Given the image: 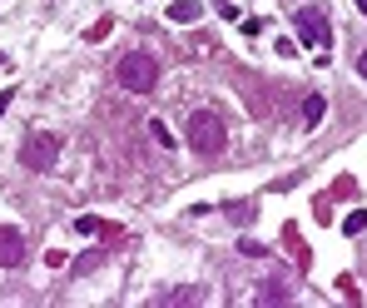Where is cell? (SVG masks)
<instances>
[{
	"instance_id": "6da1fadb",
	"label": "cell",
	"mask_w": 367,
	"mask_h": 308,
	"mask_svg": "<svg viewBox=\"0 0 367 308\" xmlns=\"http://www.w3.org/2000/svg\"><path fill=\"white\" fill-rule=\"evenodd\" d=\"M115 80H119L124 90H134V95H149V90L159 85V60L149 55V50H129V55H119Z\"/></svg>"
},
{
	"instance_id": "7a4b0ae2",
	"label": "cell",
	"mask_w": 367,
	"mask_h": 308,
	"mask_svg": "<svg viewBox=\"0 0 367 308\" xmlns=\"http://www.w3.org/2000/svg\"><path fill=\"white\" fill-rule=\"evenodd\" d=\"M189 145L199 150V154H219V150L228 145L224 119L213 115V110H193V115H189Z\"/></svg>"
},
{
	"instance_id": "3957f363",
	"label": "cell",
	"mask_w": 367,
	"mask_h": 308,
	"mask_svg": "<svg viewBox=\"0 0 367 308\" xmlns=\"http://www.w3.org/2000/svg\"><path fill=\"white\" fill-rule=\"evenodd\" d=\"M20 164L35 174H50L55 164H60V139L55 134H30L25 145H20Z\"/></svg>"
},
{
	"instance_id": "277c9868",
	"label": "cell",
	"mask_w": 367,
	"mask_h": 308,
	"mask_svg": "<svg viewBox=\"0 0 367 308\" xmlns=\"http://www.w3.org/2000/svg\"><path fill=\"white\" fill-rule=\"evenodd\" d=\"M298 20V40H303V45H313V50H328V15H322V10H298L293 15Z\"/></svg>"
},
{
	"instance_id": "5b68a950",
	"label": "cell",
	"mask_w": 367,
	"mask_h": 308,
	"mask_svg": "<svg viewBox=\"0 0 367 308\" xmlns=\"http://www.w3.org/2000/svg\"><path fill=\"white\" fill-rule=\"evenodd\" d=\"M20 259H25V234L0 229V269H20Z\"/></svg>"
},
{
	"instance_id": "8992f818",
	"label": "cell",
	"mask_w": 367,
	"mask_h": 308,
	"mask_svg": "<svg viewBox=\"0 0 367 308\" xmlns=\"http://www.w3.org/2000/svg\"><path fill=\"white\" fill-rule=\"evenodd\" d=\"M75 229H80L84 239H115V234H119V224H115V219H99V214H80V219H75Z\"/></svg>"
},
{
	"instance_id": "52a82bcc",
	"label": "cell",
	"mask_w": 367,
	"mask_h": 308,
	"mask_svg": "<svg viewBox=\"0 0 367 308\" xmlns=\"http://www.w3.org/2000/svg\"><path fill=\"white\" fill-rule=\"evenodd\" d=\"M199 15H204L199 0H174V5H169V20H174V25H193Z\"/></svg>"
},
{
	"instance_id": "ba28073f",
	"label": "cell",
	"mask_w": 367,
	"mask_h": 308,
	"mask_svg": "<svg viewBox=\"0 0 367 308\" xmlns=\"http://www.w3.org/2000/svg\"><path fill=\"white\" fill-rule=\"evenodd\" d=\"M322 115H328V99H322V95H308V99H303V125L318 130V125H322Z\"/></svg>"
},
{
	"instance_id": "9c48e42d",
	"label": "cell",
	"mask_w": 367,
	"mask_h": 308,
	"mask_svg": "<svg viewBox=\"0 0 367 308\" xmlns=\"http://www.w3.org/2000/svg\"><path fill=\"white\" fill-rule=\"evenodd\" d=\"M258 298H268V303H278V298H288V283H283V279H268L263 289H258Z\"/></svg>"
},
{
	"instance_id": "30bf717a",
	"label": "cell",
	"mask_w": 367,
	"mask_h": 308,
	"mask_svg": "<svg viewBox=\"0 0 367 308\" xmlns=\"http://www.w3.org/2000/svg\"><path fill=\"white\" fill-rule=\"evenodd\" d=\"M362 229H367V214H362V209H353L348 219H342V234H348V239H357Z\"/></svg>"
},
{
	"instance_id": "8fae6325",
	"label": "cell",
	"mask_w": 367,
	"mask_h": 308,
	"mask_svg": "<svg viewBox=\"0 0 367 308\" xmlns=\"http://www.w3.org/2000/svg\"><path fill=\"white\" fill-rule=\"evenodd\" d=\"M149 134H154V139H159L164 150H179V145H174V134H169V125H164V119H149Z\"/></svg>"
},
{
	"instance_id": "7c38bea8",
	"label": "cell",
	"mask_w": 367,
	"mask_h": 308,
	"mask_svg": "<svg viewBox=\"0 0 367 308\" xmlns=\"http://www.w3.org/2000/svg\"><path fill=\"white\" fill-rule=\"evenodd\" d=\"M110 30H115V20H110V15H99V20H95V25H90V30H84V40H104V35H110Z\"/></svg>"
},
{
	"instance_id": "4fadbf2b",
	"label": "cell",
	"mask_w": 367,
	"mask_h": 308,
	"mask_svg": "<svg viewBox=\"0 0 367 308\" xmlns=\"http://www.w3.org/2000/svg\"><path fill=\"white\" fill-rule=\"evenodd\" d=\"M15 105V90H0V119H5V110Z\"/></svg>"
},
{
	"instance_id": "5bb4252c",
	"label": "cell",
	"mask_w": 367,
	"mask_h": 308,
	"mask_svg": "<svg viewBox=\"0 0 367 308\" xmlns=\"http://www.w3.org/2000/svg\"><path fill=\"white\" fill-rule=\"evenodd\" d=\"M357 70H362V80H367V50H362V60H357Z\"/></svg>"
},
{
	"instance_id": "9a60e30c",
	"label": "cell",
	"mask_w": 367,
	"mask_h": 308,
	"mask_svg": "<svg viewBox=\"0 0 367 308\" xmlns=\"http://www.w3.org/2000/svg\"><path fill=\"white\" fill-rule=\"evenodd\" d=\"M357 10H362V15H367V0H357Z\"/></svg>"
}]
</instances>
